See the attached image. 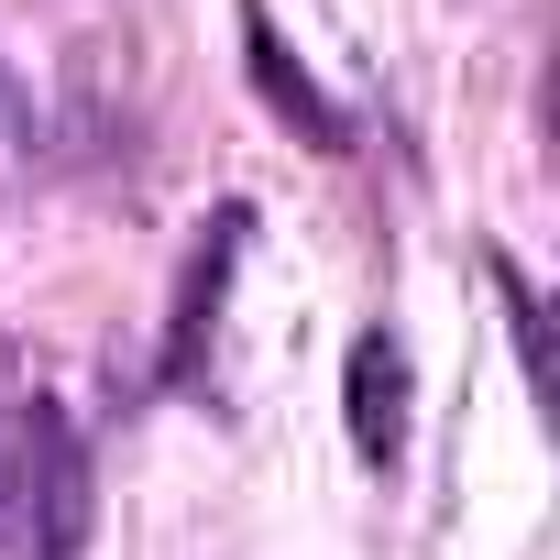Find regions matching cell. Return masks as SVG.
I'll use <instances>...</instances> for the list:
<instances>
[{"instance_id":"3","label":"cell","mask_w":560,"mask_h":560,"mask_svg":"<svg viewBox=\"0 0 560 560\" xmlns=\"http://www.w3.org/2000/svg\"><path fill=\"white\" fill-rule=\"evenodd\" d=\"M242 231H253L242 198L209 209V231H198V253H187V287H176V319H165V385L198 374V341H209V319H220V287H231V264H242Z\"/></svg>"},{"instance_id":"1","label":"cell","mask_w":560,"mask_h":560,"mask_svg":"<svg viewBox=\"0 0 560 560\" xmlns=\"http://www.w3.org/2000/svg\"><path fill=\"white\" fill-rule=\"evenodd\" d=\"M89 538V451L56 396L0 385V549L23 560H78Z\"/></svg>"},{"instance_id":"5","label":"cell","mask_w":560,"mask_h":560,"mask_svg":"<svg viewBox=\"0 0 560 560\" xmlns=\"http://www.w3.org/2000/svg\"><path fill=\"white\" fill-rule=\"evenodd\" d=\"M494 287H505V319H516V352H527V385H538V287L494 253Z\"/></svg>"},{"instance_id":"4","label":"cell","mask_w":560,"mask_h":560,"mask_svg":"<svg viewBox=\"0 0 560 560\" xmlns=\"http://www.w3.org/2000/svg\"><path fill=\"white\" fill-rule=\"evenodd\" d=\"M242 56H253V89L275 100V121H298L319 154H341V143H352V121H341V110L319 100V78L287 56V34H275V12H264V0H242Z\"/></svg>"},{"instance_id":"2","label":"cell","mask_w":560,"mask_h":560,"mask_svg":"<svg viewBox=\"0 0 560 560\" xmlns=\"http://www.w3.org/2000/svg\"><path fill=\"white\" fill-rule=\"evenodd\" d=\"M341 429H352L363 472H396V462H407L418 374H407V341H396V330H363V341H352V363H341Z\"/></svg>"}]
</instances>
